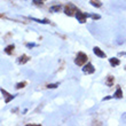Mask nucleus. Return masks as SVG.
Masks as SVG:
<instances>
[{"instance_id": "nucleus-18", "label": "nucleus", "mask_w": 126, "mask_h": 126, "mask_svg": "<svg viewBox=\"0 0 126 126\" xmlns=\"http://www.w3.org/2000/svg\"><path fill=\"white\" fill-rule=\"evenodd\" d=\"M27 46L28 47H33V46H34V44H28Z\"/></svg>"}, {"instance_id": "nucleus-5", "label": "nucleus", "mask_w": 126, "mask_h": 126, "mask_svg": "<svg viewBox=\"0 0 126 126\" xmlns=\"http://www.w3.org/2000/svg\"><path fill=\"white\" fill-rule=\"evenodd\" d=\"M93 50H94V53H95L96 56H99V57H106V53H104L103 50L100 49L99 47H94Z\"/></svg>"}, {"instance_id": "nucleus-7", "label": "nucleus", "mask_w": 126, "mask_h": 126, "mask_svg": "<svg viewBox=\"0 0 126 126\" xmlns=\"http://www.w3.org/2000/svg\"><path fill=\"white\" fill-rule=\"evenodd\" d=\"M113 96H115L116 99H122V97H123V92H122V88H120V87L117 88L116 93L113 94Z\"/></svg>"}, {"instance_id": "nucleus-6", "label": "nucleus", "mask_w": 126, "mask_h": 126, "mask_svg": "<svg viewBox=\"0 0 126 126\" xmlns=\"http://www.w3.org/2000/svg\"><path fill=\"white\" fill-rule=\"evenodd\" d=\"M28 61H29V56H28V55H22V56L18 57L17 62L20 63V64H24V63H27Z\"/></svg>"}, {"instance_id": "nucleus-8", "label": "nucleus", "mask_w": 126, "mask_h": 126, "mask_svg": "<svg viewBox=\"0 0 126 126\" xmlns=\"http://www.w3.org/2000/svg\"><path fill=\"white\" fill-rule=\"evenodd\" d=\"M113 81H115L113 77L112 76H108V78H107V80H106L107 86H112V85H113Z\"/></svg>"}, {"instance_id": "nucleus-16", "label": "nucleus", "mask_w": 126, "mask_h": 126, "mask_svg": "<svg viewBox=\"0 0 126 126\" xmlns=\"http://www.w3.org/2000/svg\"><path fill=\"white\" fill-rule=\"evenodd\" d=\"M12 99H14V95H10V96H8V97H7V99H6V103H8V102H9V101H10V100H12Z\"/></svg>"}, {"instance_id": "nucleus-11", "label": "nucleus", "mask_w": 126, "mask_h": 126, "mask_svg": "<svg viewBox=\"0 0 126 126\" xmlns=\"http://www.w3.org/2000/svg\"><path fill=\"white\" fill-rule=\"evenodd\" d=\"M91 5H92V6H94V7H97V8L102 6V3H101V1H100V0H91Z\"/></svg>"}, {"instance_id": "nucleus-17", "label": "nucleus", "mask_w": 126, "mask_h": 126, "mask_svg": "<svg viewBox=\"0 0 126 126\" xmlns=\"http://www.w3.org/2000/svg\"><path fill=\"white\" fill-rule=\"evenodd\" d=\"M92 18H93V20H99L100 15H95V14H94V15H92Z\"/></svg>"}, {"instance_id": "nucleus-9", "label": "nucleus", "mask_w": 126, "mask_h": 126, "mask_svg": "<svg viewBox=\"0 0 126 126\" xmlns=\"http://www.w3.org/2000/svg\"><path fill=\"white\" fill-rule=\"evenodd\" d=\"M109 62H110V64H111V65L116 66V65H119L120 61L118 60V59H115V57H112V59H110V60H109Z\"/></svg>"}, {"instance_id": "nucleus-19", "label": "nucleus", "mask_w": 126, "mask_h": 126, "mask_svg": "<svg viewBox=\"0 0 126 126\" xmlns=\"http://www.w3.org/2000/svg\"><path fill=\"white\" fill-rule=\"evenodd\" d=\"M41 1H45V0H41Z\"/></svg>"}, {"instance_id": "nucleus-13", "label": "nucleus", "mask_w": 126, "mask_h": 126, "mask_svg": "<svg viewBox=\"0 0 126 126\" xmlns=\"http://www.w3.org/2000/svg\"><path fill=\"white\" fill-rule=\"evenodd\" d=\"M61 9V6L59 5V6H53V7H50V10L52 12H60Z\"/></svg>"}, {"instance_id": "nucleus-1", "label": "nucleus", "mask_w": 126, "mask_h": 126, "mask_svg": "<svg viewBox=\"0 0 126 126\" xmlns=\"http://www.w3.org/2000/svg\"><path fill=\"white\" fill-rule=\"evenodd\" d=\"M87 55L86 54H84V53H78L77 54V57H76V60H75V63H76L77 65H84L85 63L87 62Z\"/></svg>"}, {"instance_id": "nucleus-15", "label": "nucleus", "mask_w": 126, "mask_h": 126, "mask_svg": "<svg viewBox=\"0 0 126 126\" xmlns=\"http://www.w3.org/2000/svg\"><path fill=\"white\" fill-rule=\"evenodd\" d=\"M59 86V84H49V85H48V88H56V87Z\"/></svg>"}, {"instance_id": "nucleus-10", "label": "nucleus", "mask_w": 126, "mask_h": 126, "mask_svg": "<svg viewBox=\"0 0 126 126\" xmlns=\"http://www.w3.org/2000/svg\"><path fill=\"white\" fill-rule=\"evenodd\" d=\"M14 48H15V46L14 45H9V46H7L6 47V49H5V52H6L7 54H13V52H14Z\"/></svg>"}, {"instance_id": "nucleus-12", "label": "nucleus", "mask_w": 126, "mask_h": 126, "mask_svg": "<svg viewBox=\"0 0 126 126\" xmlns=\"http://www.w3.org/2000/svg\"><path fill=\"white\" fill-rule=\"evenodd\" d=\"M32 20L36 21V22H38V23H43V24L49 23V21H47V20H38V18H32Z\"/></svg>"}, {"instance_id": "nucleus-14", "label": "nucleus", "mask_w": 126, "mask_h": 126, "mask_svg": "<svg viewBox=\"0 0 126 126\" xmlns=\"http://www.w3.org/2000/svg\"><path fill=\"white\" fill-rule=\"evenodd\" d=\"M25 85H27V83H18L16 85V88L17 90H20V88H23V87H25Z\"/></svg>"}, {"instance_id": "nucleus-4", "label": "nucleus", "mask_w": 126, "mask_h": 126, "mask_svg": "<svg viewBox=\"0 0 126 126\" xmlns=\"http://www.w3.org/2000/svg\"><path fill=\"white\" fill-rule=\"evenodd\" d=\"M83 71H84V73H93L95 71V69H94V66L91 63H87L86 65L83 68Z\"/></svg>"}, {"instance_id": "nucleus-2", "label": "nucleus", "mask_w": 126, "mask_h": 126, "mask_svg": "<svg viewBox=\"0 0 126 126\" xmlns=\"http://www.w3.org/2000/svg\"><path fill=\"white\" fill-rule=\"evenodd\" d=\"M64 13H65L66 15H69V16H73V15H76L77 9H76V7L73 6V5H71V3H68V5L65 6Z\"/></svg>"}, {"instance_id": "nucleus-3", "label": "nucleus", "mask_w": 126, "mask_h": 126, "mask_svg": "<svg viewBox=\"0 0 126 126\" xmlns=\"http://www.w3.org/2000/svg\"><path fill=\"white\" fill-rule=\"evenodd\" d=\"M76 17H77V20H78V22H80V23H85V22H86V18H87V14L81 13V12H79V10H77Z\"/></svg>"}]
</instances>
